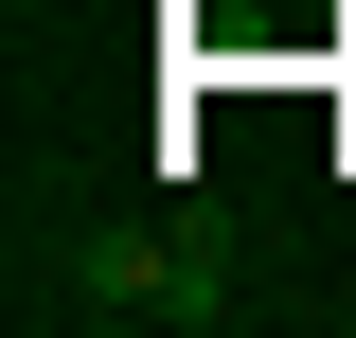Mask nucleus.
Returning a JSON list of instances; mask_svg holds the SVG:
<instances>
[{
    "instance_id": "1",
    "label": "nucleus",
    "mask_w": 356,
    "mask_h": 338,
    "mask_svg": "<svg viewBox=\"0 0 356 338\" xmlns=\"http://www.w3.org/2000/svg\"><path fill=\"white\" fill-rule=\"evenodd\" d=\"M36 303V321H107V338H143V321H232V250L214 232H196V214H143V232H89L72 267H54V285H18Z\"/></svg>"
}]
</instances>
